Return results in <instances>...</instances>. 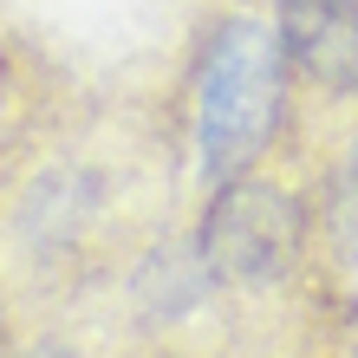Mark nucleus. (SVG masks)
<instances>
[{
    "label": "nucleus",
    "instance_id": "1",
    "mask_svg": "<svg viewBox=\"0 0 358 358\" xmlns=\"http://www.w3.org/2000/svg\"><path fill=\"white\" fill-rule=\"evenodd\" d=\"M287 111V52L280 33L267 20L241 13L222 20L202 46V72H196V157L202 176H241L255 170L261 150L280 131Z\"/></svg>",
    "mask_w": 358,
    "mask_h": 358
},
{
    "label": "nucleus",
    "instance_id": "2",
    "mask_svg": "<svg viewBox=\"0 0 358 358\" xmlns=\"http://www.w3.org/2000/svg\"><path fill=\"white\" fill-rule=\"evenodd\" d=\"M202 267L215 280H235V287H267L300 261L306 248V208L287 196L280 182L267 176H228L215 182V196L202 208Z\"/></svg>",
    "mask_w": 358,
    "mask_h": 358
},
{
    "label": "nucleus",
    "instance_id": "3",
    "mask_svg": "<svg viewBox=\"0 0 358 358\" xmlns=\"http://www.w3.org/2000/svg\"><path fill=\"white\" fill-rule=\"evenodd\" d=\"M287 66L332 98H358V0H280Z\"/></svg>",
    "mask_w": 358,
    "mask_h": 358
},
{
    "label": "nucleus",
    "instance_id": "4",
    "mask_svg": "<svg viewBox=\"0 0 358 358\" xmlns=\"http://www.w3.org/2000/svg\"><path fill=\"white\" fill-rule=\"evenodd\" d=\"M20 358H85V352H78V345H59V339H52V345H33V352H20Z\"/></svg>",
    "mask_w": 358,
    "mask_h": 358
}]
</instances>
